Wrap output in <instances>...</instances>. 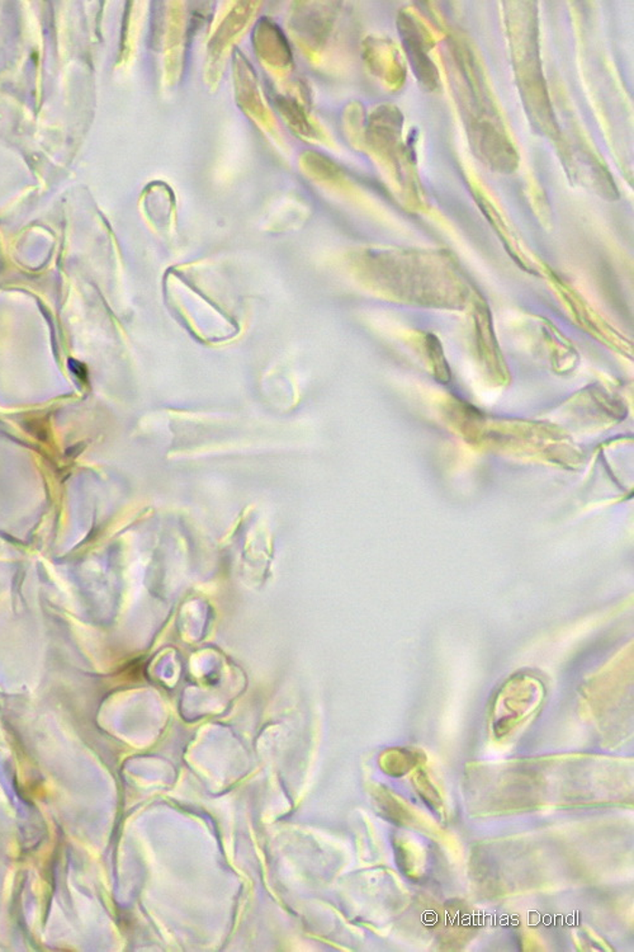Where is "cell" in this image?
Segmentation results:
<instances>
[{"mask_svg":"<svg viewBox=\"0 0 634 952\" xmlns=\"http://www.w3.org/2000/svg\"><path fill=\"white\" fill-rule=\"evenodd\" d=\"M399 28L415 75L425 89L434 91L438 87L440 75L437 66L429 57V50L433 47V44L427 30L418 19L406 12L400 13Z\"/></svg>","mask_w":634,"mask_h":952,"instance_id":"cell-1","label":"cell"},{"mask_svg":"<svg viewBox=\"0 0 634 952\" xmlns=\"http://www.w3.org/2000/svg\"><path fill=\"white\" fill-rule=\"evenodd\" d=\"M242 76L243 79L238 81V94L240 104H243V108H245L248 114H251L253 117L258 120L263 126L267 127L269 124V114L267 108L263 105L261 94H259V89L256 87L255 79H253V73L251 69L246 68L245 62L243 65Z\"/></svg>","mask_w":634,"mask_h":952,"instance_id":"cell-4","label":"cell"},{"mask_svg":"<svg viewBox=\"0 0 634 952\" xmlns=\"http://www.w3.org/2000/svg\"><path fill=\"white\" fill-rule=\"evenodd\" d=\"M255 46L265 62L275 72H286L291 65V51L286 38L277 25L269 21H263L255 32Z\"/></svg>","mask_w":634,"mask_h":952,"instance_id":"cell-2","label":"cell"},{"mask_svg":"<svg viewBox=\"0 0 634 952\" xmlns=\"http://www.w3.org/2000/svg\"><path fill=\"white\" fill-rule=\"evenodd\" d=\"M280 101L281 112L287 118V123L292 126V129L296 130V133L301 134L303 137L317 139L315 126L310 123L302 107L297 104L296 102H293V99L283 98L280 99Z\"/></svg>","mask_w":634,"mask_h":952,"instance_id":"cell-5","label":"cell"},{"mask_svg":"<svg viewBox=\"0 0 634 952\" xmlns=\"http://www.w3.org/2000/svg\"><path fill=\"white\" fill-rule=\"evenodd\" d=\"M245 5H243V8H236L235 11L230 13L229 17L223 21V25L217 34L213 38V47H211L210 53L213 54L210 62H216V59H221V53L226 51L227 46L232 44L233 38L238 36L243 28L246 27V25L251 21L253 13L255 15V11L253 8L246 9Z\"/></svg>","mask_w":634,"mask_h":952,"instance_id":"cell-3","label":"cell"}]
</instances>
